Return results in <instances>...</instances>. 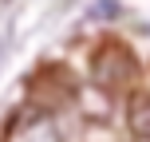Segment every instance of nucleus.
Here are the masks:
<instances>
[{
	"label": "nucleus",
	"mask_w": 150,
	"mask_h": 142,
	"mask_svg": "<svg viewBox=\"0 0 150 142\" xmlns=\"http://www.w3.org/2000/svg\"><path fill=\"white\" fill-rule=\"evenodd\" d=\"M91 71H95V79L107 83V87H127L138 75V59H134V52H130L127 44L107 40V44L91 55Z\"/></svg>",
	"instance_id": "f257e3e1"
},
{
	"label": "nucleus",
	"mask_w": 150,
	"mask_h": 142,
	"mask_svg": "<svg viewBox=\"0 0 150 142\" xmlns=\"http://www.w3.org/2000/svg\"><path fill=\"white\" fill-rule=\"evenodd\" d=\"M127 119H130V130H134L142 142H150V95H130Z\"/></svg>",
	"instance_id": "f03ea898"
}]
</instances>
